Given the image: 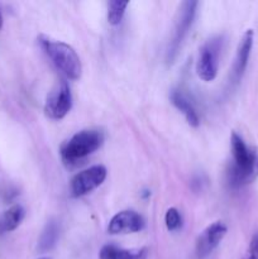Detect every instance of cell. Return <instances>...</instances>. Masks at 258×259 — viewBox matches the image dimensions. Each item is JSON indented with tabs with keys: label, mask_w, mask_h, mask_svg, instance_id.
<instances>
[{
	"label": "cell",
	"mask_w": 258,
	"mask_h": 259,
	"mask_svg": "<svg viewBox=\"0 0 258 259\" xmlns=\"http://www.w3.org/2000/svg\"><path fill=\"white\" fill-rule=\"evenodd\" d=\"M230 146L233 163L228 171V182L234 189L252 184L258 177V149L249 148L235 132L230 136Z\"/></svg>",
	"instance_id": "obj_1"
},
{
	"label": "cell",
	"mask_w": 258,
	"mask_h": 259,
	"mask_svg": "<svg viewBox=\"0 0 258 259\" xmlns=\"http://www.w3.org/2000/svg\"><path fill=\"white\" fill-rule=\"evenodd\" d=\"M38 40L53 65L66 76V78L70 80L80 78L82 73V63L76 51L70 45L61 40H53L46 35H39Z\"/></svg>",
	"instance_id": "obj_2"
},
{
	"label": "cell",
	"mask_w": 258,
	"mask_h": 259,
	"mask_svg": "<svg viewBox=\"0 0 258 259\" xmlns=\"http://www.w3.org/2000/svg\"><path fill=\"white\" fill-rule=\"evenodd\" d=\"M104 143V134L98 129H85L73 134L61 147V156L65 163L76 164L98 151Z\"/></svg>",
	"instance_id": "obj_3"
},
{
	"label": "cell",
	"mask_w": 258,
	"mask_h": 259,
	"mask_svg": "<svg viewBox=\"0 0 258 259\" xmlns=\"http://www.w3.org/2000/svg\"><path fill=\"white\" fill-rule=\"evenodd\" d=\"M199 5L197 2H184L177 12L176 23H175V29L172 39L169 42L168 50H167V61L174 62L179 53L180 47L182 42L186 38L192 23H194L195 15H196V8Z\"/></svg>",
	"instance_id": "obj_4"
},
{
	"label": "cell",
	"mask_w": 258,
	"mask_h": 259,
	"mask_svg": "<svg viewBox=\"0 0 258 259\" xmlns=\"http://www.w3.org/2000/svg\"><path fill=\"white\" fill-rule=\"evenodd\" d=\"M222 43L223 40L220 37L212 38L207 40L200 50L196 62V73L202 81L210 82L217 77Z\"/></svg>",
	"instance_id": "obj_5"
},
{
	"label": "cell",
	"mask_w": 258,
	"mask_h": 259,
	"mask_svg": "<svg viewBox=\"0 0 258 259\" xmlns=\"http://www.w3.org/2000/svg\"><path fill=\"white\" fill-rule=\"evenodd\" d=\"M106 175H108V171L101 164H96V166L89 167V168L78 172L71 180V194L75 197L85 196V195L90 194L91 191L103 185V182L106 179Z\"/></svg>",
	"instance_id": "obj_6"
},
{
	"label": "cell",
	"mask_w": 258,
	"mask_h": 259,
	"mask_svg": "<svg viewBox=\"0 0 258 259\" xmlns=\"http://www.w3.org/2000/svg\"><path fill=\"white\" fill-rule=\"evenodd\" d=\"M72 108V94L66 81H61L50 93L45 104V113L53 120L63 119Z\"/></svg>",
	"instance_id": "obj_7"
},
{
	"label": "cell",
	"mask_w": 258,
	"mask_h": 259,
	"mask_svg": "<svg viewBox=\"0 0 258 259\" xmlns=\"http://www.w3.org/2000/svg\"><path fill=\"white\" fill-rule=\"evenodd\" d=\"M227 225L222 222H215L199 235L196 242V254L199 258H205L220 244L227 234Z\"/></svg>",
	"instance_id": "obj_8"
},
{
	"label": "cell",
	"mask_w": 258,
	"mask_h": 259,
	"mask_svg": "<svg viewBox=\"0 0 258 259\" xmlns=\"http://www.w3.org/2000/svg\"><path fill=\"white\" fill-rule=\"evenodd\" d=\"M143 225L144 222L138 212L133 210H123L111 218L108 225V232L113 235L129 234L139 232Z\"/></svg>",
	"instance_id": "obj_9"
},
{
	"label": "cell",
	"mask_w": 258,
	"mask_h": 259,
	"mask_svg": "<svg viewBox=\"0 0 258 259\" xmlns=\"http://www.w3.org/2000/svg\"><path fill=\"white\" fill-rule=\"evenodd\" d=\"M253 40H254V32L252 29L245 30L243 34L242 39H240L239 45H238L237 55L234 58V65H233V80L235 82L240 81L245 72V68L248 66V61H249L250 52H252Z\"/></svg>",
	"instance_id": "obj_10"
},
{
	"label": "cell",
	"mask_w": 258,
	"mask_h": 259,
	"mask_svg": "<svg viewBox=\"0 0 258 259\" xmlns=\"http://www.w3.org/2000/svg\"><path fill=\"white\" fill-rule=\"evenodd\" d=\"M100 259H147L148 249L138 248V249H124L114 244H106L101 248L99 253Z\"/></svg>",
	"instance_id": "obj_11"
},
{
	"label": "cell",
	"mask_w": 258,
	"mask_h": 259,
	"mask_svg": "<svg viewBox=\"0 0 258 259\" xmlns=\"http://www.w3.org/2000/svg\"><path fill=\"white\" fill-rule=\"evenodd\" d=\"M169 98H171L172 104H174V105L176 106L182 114H184L187 123H189L190 125L194 126V128L199 126L200 124L199 114H197L194 104L189 100V98H187L181 90H174L171 93V95H169Z\"/></svg>",
	"instance_id": "obj_12"
},
{
	"label": "cell",
	"mask_w": 258,
	"mask_h": 259,
	"mask_svg": "<svg viewBox=\"0 0 258 259\" xmlns=\"http://www.w3.org/2000/svg\"><path fill=\"white\" fill-rule=\"evenodd\" d=\"M25 217V210L22 205L15 204L10 206L7 211L3 214L0 219V232L10 233L17 229L22 224L23 219Z\"/></svg>",
	"instance_id": "obj_13"
},
{
	"label": "cell",
	"mask_w": 258,
	"mask_h": 259,
	"mask_svg": "<svg viewBox=\"0 0 258 259\" xmlns=\"http://www.w3.org/2000/svg\"><path fill=\"white\" fill-rule=\"evenodd\" d=\"M58 237H60V225L55 220H50L46 224L39 240H38V250L42 253L48 252L57 244Z\"/></svg>",
	"instance_id": "obj_14"
},
{
	"label": "cell",
	"mask_w": 258,
	"mask_h": 259,
	"mask_svg": "<svg viewBox=\"0 0 258 259\" xmlns=\"http://www.w3.org/2000/svg\"><path fill=\"white\" fill-rule=\"evenodd\" d=\"M128 2H119V0H110L108 4V22L111 25H118L121 22L125 13Z\"/></svg>",
	"instance_id": "obj_15"
},
{
	"label": "cell",
	"mask_w": 258,
	"mask_h": 259,
	"mask_svg": "<svg viewBox=\"0 0 258 259\" xmlns=\"http://www.w3.org/2000/svg\"><path fill=\"white\" fill-rule=\"evenodd\" d=\"M164 223H166V228L169 232L179 230L182 225L181 214L179 212V210L175 209V207H169L164 215Z\"/></svg>",
	"instance_id": "obj_16"
},
{
	"label": "cell",
	"mask_w": 258,
	"mask_h": 259,
	"mask_svg": "<svg viewBox=\"0 0 258 259\" xmlns=\"http://www.w3.org/2000/svg\"><path fill=\"white\" fill-rule=\"evenodd\" d=\"M243 259H258V233H254Z\"/></svg>",
	"instance_id": "obj_17"
},
{
	"label": "cell",
	"mask_w": 258,
	"mask_h": 259,
	"mask_svg": "<svg viewBox=\"0 0 258 259\" xmlns=\"http://www.w3.org/2000/svg\"><path fill=\"white\" fill-rule=\"evenodd\" d=\"M3 23H4V20H3V14H2V10H0V30H2L3 28Z\"/></svg>",
	"instance_id": "obj_18"
},
{
	"label": "cell",
	"mask_w": 258,
	"mask_h": 259,
	"mask_svg": "<svg viewBox=\"0 0 258 259\" xmlns=\"http://www.w3.org/2000/svg\"><path fill=\"white\" fill-rule=\"evenodd\" d=\"M37 259H52V258H50V257H40V258H37Z\"/></svg>",
	"instance_id": "obj_19"
}]
</instances>
